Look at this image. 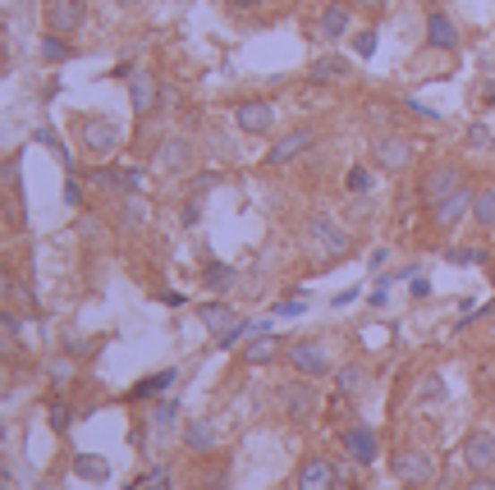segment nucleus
<instances>
[{"label":"nucleus","mask_w":495,"mask_h":490,"mask_svg":"<svg viewBox=\"0 0 495 490\" xmlns=\"http://www.w3.org/2000/svg\"><path fill=\"white\" fill-rule=\"evenodd\" d=\"M73 142L83 147V156H88V160H110V156L120 151L124 133H120V125H115V119L83 115V119H73Z\"/></svg>","instance_id":"f257e3e1"},{"label":"nucleus","mask_w":495,"mask_h":490,"mask_svg":"<svg viewBox=\"0 0 495 490\" xmlns=\"http://www.w3.org/2000/svg\"><path fill=\"white\" fill-rule=\"evenodd\" d=\"M308 243H312L321 257H349L354 253V234L339 225L335 216H326V211L308 216Z\"/></svg>","instance_id":"f03ea898"},{"label":"nucleus","mask_w":495,"mask_h":490,"mask_svg":"<svg viewBox=\"0 0 495 490\" xmlns=\"http://www.w3.org/2000/svg\"><path fill=\"white\" fill-rule=\"evenodd\" d=\"M285 362L294 366V376H308V381H321V376L335 372V357L326 353L321 340H298V344H289V348H285Z\"/></svg>","instance_id":"7ed1b4c3"},{"label":"nucleus","mask_w":495,"mask_h":490,"mask_svg":"<svg viewBox=\"0 0 495 490\" xmlns=\"http://www.w3.org/2000/svg\"><path fill=\"white\" fill-rule=\"evenodd\" d=\"M390 477L404 486H427V481H436V459L417 444H404L390 454Z\"/></svg>","instance_id":"20e7f679"},{"label":"nucleus","mask_w":495,"mask_h":490,"mask_svg":"<svg viewBox=\"0 0 495 490\" xmlns=\"http://www.w3.org/2000/svg\"><path fill=\"white\" fill-rule=\"evenodd\" d=\"M280 403H285V417H289L294 426H308V422L317 417V408H321V394H317V385H312L308 376H298V381H289V385L280 390Z\"/></svg>","instance_id":"39448f33"},{"label":"nucleus","mask_w":495,"mask_h":490,"mask_svg":"<svg viewBox=\"0 0 495 490\" xmlns=\"http://www.w3.org/2000/svg\"><path fill=\"white\" fill-rule=\"evenodd\" d=\"M408 160H413V142L404 133H380L371 142V166L376 170H386V175H399L408 170Z\"/></svg>","instance_id":"423d86ee"},{"label":"nucleus","mask_w":495,"mask_h":490,"mask_svg":"<svg viewBox=\"0 0 495 490\" xmlns=\"http://www.w3.org/2000/svg\"><path fill=\"white\" fill-rule=\"evenodd\" d=\"M459 188H468V179H464V170L454 166V160H440V166H431L422 175V202H427V207H436V202H445L449 193H459Z\"/></svg>","instance_id":"0eeeda50"},{"label":"nucleus","mask_w":495,"mask_h":490,"mask_svg":"<svg viewBox=\"0 0 495 490\" xmlns=\"http://www.w3.org/2000/svg\"><path fill=\"white\" fill-rule=\"evenodd\" d=\"M129 101H133V115H138V119L157 115V106H161V78L151 73V69H133V73H129Z\"/></svg>","instance_id":"6e6552de"},{"label":"nucleus","mask_w":495,"mask_h":490,"mask_svg":"<svg viewBox=\"0 0 495 490\" xmlns=\"http://www.w3.org/2000/svg\"><path fill=\"white\" fill-rule=\"evenodd\" d=\"M235 125H239L248 138H266V133L276 129V106H271V101H261V97L239 101V106H235Z\"/></svg>","instance_id":"1a4fd4ad"},{"label":"nucleus","mask_w":495,"mask_h":490,"mask_svg":"<svg viewBox=\"0 0 495 490\" xmlns=\"http://www.w3.org/2000/svg\"><path fill=\"white\" fill-rule=\"evenodd\" d=\"M312 142H317V133H312L308 125H298V129L280 133L271 147H266V170H271V166H289V160H298V156L308 151Z\"/></svg>","instance_id":"9d476101"},{"label":"nucleus","mask_w":495,"mask_h":490,"mask_svg":"<svg viewBox=\"0 0 495 490\" xmlns=\"http://www.w3.org/2000/svg\"><path fill=\"white\" fill-rule=\"evenodd\" d=\"M88 19V0H47V32H79Z\"/></svg>","instance_id":"9b49d317"},{"label":"nucleus","mask_w":495,"mask_h":490,"mask_svg":"<svg viewBox=\"0 0 495 490\" xmlns=\"http://www.w3.org/2000/svg\"><path fill=\"white\" fill-rule=\"evenodd\" d=\"M294 490H339V477H335V463L330 459H303L298 472H294Z\"/></svg>","instance_id":"f8f14e48"},{"label":"nucleus","mask_w":495,"mask_h":490,"mask_svg":"<svg viewBox=\"0 0 495 490\" xmlns=\"http://www.w3.org/2000/svg\"><path fill=\"white\" fill-rule=\"evenodd\" d=\"M431 220H436L440 229H454V225L473 220V188H459V193H449L445 202H436V207H431Z\"/></svg>","instance_id":"ddd939ff"},{"label":"nucleus","mask_w":495,"mask_h":490,"mask_svg":"<svg viewBox=\"0 0 495 490\" xmlns=\"http://www.w3.org/2000/svg\"><path fill=\"white\" fill-rule=\"evenodd\" d=\"M193 156H198V147L175 133V138H166L161 151H157V170H161V175H183L188 166H193Z\"/></svg>","instance_id":"4468645a"},{"label":"nucleus","mask_w":495,"mask_h":490,"mask_svg":"<svg viewBox=\"0 0 495 490\" xmlns=\"http://www.w3.org/2000/svg\"><path fill=\"white\" fill-rule=\"evenodd\" d=\"M464 463L473 472H495V435L491 431H468L464 440Z\"/></svg>","instance_id":"2eb2a0df"},{"label":"nucleus","mask_w":495,"mask_h":490,"mask_svg":"<svg viewBox=\"0 0 495 490\" xmlns=\"http://www.w3.org/2000/svg\"><path fill=\"white\" fill-rule=\"evenodd\" d=\"M349 28H354V10L339 5V0H330V5L321 10V19H317V37H321V42H339Z\"/></svg>","instance_id":"dca6fc26"},{"label":"nucleus","mask_w":495,"mask_h":490,"mask_svg":"<svg viewBox=\"0 0 495 490\" xmlns=\"http://www.w3.org/2000/svg\"><path fill=\"white\" fill-rule=\"evenodd\" d=\"M427 42L436 51H454V47H459V23H454L445 10H431L427 14Z\"/></svg>","instance_id":"f3484780"},{"label":"nucleus","mask_w":495,"mask_h":490,"mask_svg":"<svg viewBox=\"0 0 495 490\" xmlns=\"http://www.w3.org/2000/svg\"><path fill=\"white\" fill-rule=\"evenodd\" d=\"M183 449H188V454H202V459H207V454H216V449H220L216 426H211V422H202V417H198V422H188V426H183Z\"/></svg>","instance_id":"a211bd4d"},{"label":"nucleus","mask_w":495,"mask_h":490,"mask_svg":"<svg viewBox=\"0 0 495 490\" xmlns=\"http://www.w3.org/2000/svg\"><path fill=\"white\" fill-rule=\"evenodd\" d=\"M147 220H151V202L142 197V193H124V202H120V225L124 229H147Z\"/></svg>","instance_id":"6ab92c4d"},{"label":"nucleus","mask_w":495,"mask_h":490,"mask_svg":"<svg viewBox=\"0 0 495 490\" xmlns=\"http://www.w3.org/2000/svg\"><path fill=\"white\" fill-rule=\"evenodd\" d=\"M198 321L207 325V331H216V340L239 325V321H235V307H225V303H198Z\"/></svg>","instance_id":"aec40b11"},{"label":"nucleus","mask_w":495,"mask_h":490,"mask_svg":"<svg viewBox=\"0 0 495 490\" xmlns=\"http://www.w3.org/2000/svg\"><path fill=\"white\" fill-rule=\"evenodd\" d=\"M308 78L312 83H339V78H349V60L345 56H321L308 64Z\"/></svg>","instance_id":"412c9836"},{"label":"nucleus","mask_w":495,"mask_h":490,"mask_svg":"<svg viewBox=\"0 0 495 490\" xmlns=\"http://www.w3.org/2000/svg\"><path fill=\"white\" fill-rule=\"evenodd\" d=\"M280 353H285V344H280L271 331H266L261 340H252V344L243 348V362H248V366H266V362H276Z\"/></svg>","instance_id":"4be33fe9"},{"label":"nucleus","mask_w":495,"mask_h":490,"mask_svg":"<svg viewBox=\"0 0 495 490\" xmlns=\"http://www.w3.org/2000/svg\"><path fill=\"white\" fill-rule=\"evenodd\" d=\"M339 440H345V449H349L358 463H371V459H376V435H371L367 426H349Z\"/></svg>","instance_id":"5701e85b"},{"label":"nucleus","mask_w":495,"mask_h":490,"mask_svg":"<svg viewBox=\"0 0 495 490\" xmlns=\"http://www.w3.org/2000/svg\"><path fill=\"white\" fill-rule=\"evenodd\" d=\"M473 225L477 229H495V188H477L473 193Z\"/></svg>","instance_id":"b1692460"},{"label":"nucleus","mask_w":495,"mask_h":490,"mask_svg":"<svg viewBox=\"0 0 495 490\" xmlns=\"http://www.w3.org/2000/svg\"><path fill=\"white\" fill-rule=\"evenodd\" d=\"M417 403H422V408H440V403H445V381H440V372H427L422 381H417Z\"/></svg>","instance_id":"393cba45"},{"label":"nucleus","mask_w":495,"mask_h":490,"mask_svg":"<svg viewBox=\"0 0 495 490\" xmlns=\"http://www.w3.org/2000/svg\"><path fill=\"white\" fill-rule=\"evenodd\" d=\"M73 477H83V481H106V477H110V463L97 459V454H79V459H73Z\"/></svg>","instance_id":"a878e982"},{"label":"nucleus","mask_w":495,"mask_h":490,"mask_svg":"<svg viewBox=\"0 0 495 490\" xmlns=\"http://www.w3.org/2000/svg\"><path fill=\"white\" fill-rule=\"evenodd\" d=\"M42 60H47V64H64V60H73V47L64 42L60 32H47V37H42Z\"/></svg>","instance_id":"bb28decb"},{"label":"nucleus","mask_w":495,"mask_h":490,"mask_svg":"<svg viewBox=\"0 0 495 490\" xmlns=\"http://www.w3.org/2000/svg\"><path fill=\"white\" fill-rule=\"evenodd\" d=\"M170 385H175V372H157V376L138 381V385L129 390V399H151V394H166Z\"/></svg>","instance_id":"cd10ccee"},{"label":"nucleus","mask_w":495,"mask_h":490,"mask_svg":"<svg viewBox=\"0 0 495 490\" xmlns=\"http://www.w3.org/2000/svg\"><path fill=\"white\" fill-rule=\"evenodd\" d=\"M202 284H207V289H225V284H235V266L211 262V266H207V275H202Z\"/></svg>","instance_id":"c85d7f7f"},{"label":"nucleus","mask_w":495,"mask_h":490,"mask_svg":"<svg viewBox=\"0 0 495 490\" xmlns=\"http://www.w3.org/2000/svg\"><path fill=\"white\" fill-rule=\"evenodd\" d=\"M175 413H179V408H175L170 399H161L157 408H151V431H161V435H166V431H170V422H175Z\"/></svg>","instance_id":"c756f323"},{"label":"nucleus","mask_w":495,"mask_h":490,"mask_svg":"<svg viewBox=\"0 0 495 490\" xmlns=\"http://www.w3.org/2000/svg\"><path fill=\"white\" fill-rule=\"evenodd\" d=\"M468 147H473V151H491V147H495V133H491L486 125H473V129H468Z\"/></svg>","instance_id":"7c9ffc66"},{"label":"nucleus","mask_w":495,"mask_h":490,"mask_svg":"<svg viewBox=\"0 0 495 490\" xmlns=\"http://www.w3.org/2000/svg\"><path fill=\"white\" fill-rule=\"evenodd\" d=\"M345 188H349V193H367V188H371V170H367V166H354L349 179H345Z\"/></svg>","instance_id":"2f4dec72"},{"label":"nucleus","mask_w":495,"mask_h":490,"mask_svg":"<svg viewBox=\"0 0 495 490\" xmlns=\"http://www.w3.org/2000/svg\"><path fill=\"white\" fill-rule=\"evenodd\" d=\"M335 381H339V390H345V394H354V390L363 385V372H358V366H345V372H339Z\"/></svg>","instance_id":"473e14b6"},{"label":"nucleus","mask_w":495,"mask_h":490,"mask_svg":"<svg viewBox=\"0 0 495 490\" xmlns=\"http://www.w3.org/2000/svg\"><path fill=\"white\" fill-rule=\"evenodd\" d=\"M354 51H358V56H363V60H367V56H371V51H376V32H371V28H363V32H358V37H354Z\"/></svg>","instance_id":"72a5a7b5"},{"label":"nucleus","mask_w":495,"mask_h":490,"mask_svg":"<svg viewBox=\"0 0 495 490\" xmlns=\"http://www.w3.org/2000/svg\"><path fill=\"white\" fill-rule=\"evenodd\" d=\"M69 376H73V362H69V357H55V362H51V385H64Z\"/></svg>","instance_id":"f704fd0d"},{"label":"nucleus","mask_w":495,"mask_h":490,"mask_svg":"<svg viewBox=\"0 0 495 490\" xmlns=\"http://www.w3.org/2000/svg\"><path fill=\"white\" fill-rule=\"evenodd\" d=\"M69 422H73L69 403H51V426H55V431H69Z\"/></svg>","instance_id":"c9c22d12"},{"label":"nucleus","mask_w":495,"mask_h":490,"mask_svg":"<svg viewBox=\"0 0 495 490\" xmlns=\"http://www.w3.org/2000/svg\"><path fill=\"white\" fill-rule=\"evenodd\" d=\"M482 257H486L482 248H454V253H449V262H459V266H468V262H482Z\"/></svg>","instance_id":"e433bc0d"},{"label":"nucleus","mask_w":495,"mask_h":490,"mask_svg":"<svg viewBox=\"0 0 495 490\" xmlns=\"http://www.w3.org/2000/svg\"><path fill=\"white\" fill-rule=\"evenodd\" d=\"M37 142H51V147H55V156H60V160H64V166H69V151L60 147V138H55L51 129H42V133H37Z\"/></svg>","instance_id":"4c0bfd02"},{"label":"nucleus","mask_w":495,"mask_h":490,"mask_svg":"<svg viewBox=\"0 0 495 490\" xmlns=\"http://www.w3.org/2000/svg\"><path fill=\"white\" fill-rule=\"evenodd\" d=\"M464 490H495V477H491V472H477V477H473Z\"/></svg>","instance_id":"58836bf2"},{"label":"nucleus","mask_w":495,"mask_h":490,"mask_svg":"<svg viewBox=\"0 0 495 490\" xmlns=\"http://www.w3.org/2000/svg\"><path fill=\"white\" fill-rule=\"evenodd\" d=\"M202 220V202H183V225H198Z\"/></svg>","instance_id":"ea45409f"},{"label":"nucleus","mask_w":495,"mask_h":490,"mask_svg":"<svg viewBox=\"0 0 495 490\" xmlns=\"http://www.w3.org/2000/svg\"><path fill=\"white\" fill-rule=\"evenodd\" d=\"M147 486H151V490H166V486H170V472H166V468H157V472H151V481H147Z\"/></svg>","instance_id":"a19ab883"},{"label":"nucleus","mask_w":495,"mask_h":490,"mask_svg":"<svg viewBox=\"0 0 495 490\" xmlns=\"http://www.w3.org/2000/svg\"><path fill=\"white\" fill-rule=\"evenodd\" d=\"M216 179H220V175H198V179H193V197H198V193H207Z\"/></svg>","instance_id":"79ce46f5"},{"label":"nucleus","mask_w":495,"mask_h":490,"mask_svg":"<svg viewBox=\"0 0 495 490\" xmlns=\"http://www.w3.org/2000/svg\"><path fill=\"white\" fill-rule=\"evenodd\" d=\"M427 294H431V279L417 275V279H413V298H427Z\"/></svg>","instance_id":"37998d69"},{"label":"nucleus","mask_w":495,"mask_h":490,"mask_svg":"<svg viewBox=\"0 0 495 490\" xmlns=\"http://www.w3.org/2000/svg\"><path fill=\"white\" fill-rule=\"evenodd\" d=\"M161 298H166V307H183V294H175V289H166Z\"/></svg>","instance_id":"c03bdc74"},{"label":"nucleus","mask_w":495,"mask_h":490,"mask_svg":"<svg viewBox=\"0 0 495 490\" xmlns=\"http://www.w3.org/2000/svg\"><path fill=\"white\" fill-rule=\"evenodd\" d=\"M276 312H280V316H298V312H303V303H280Z\"/></svg>","instance_id":"a18cd8bd"},{"label":"nucleus","mask_w":495,"mask_h":490,"mask_svg":"<svg viewBox=\"0 0 495 490\" xmlns=\"http://www.w3.org/2000/svg\"><path fill=\"white\" fill-rule=\"evenodd\" d=\"M207 490H225V472H211V481H207Z\"/></svg>","instance_id":"49530a36"},{"label":"nucleus","mask_w":495,"mask_h":490,"mask_svg":"<svg viewBox=\"0 0 495 490\" xmlns=\"http://www.w3.org/2000/svg\"><path fill=\"white\" fill-rule=\"evenodd\" d=\"M239 10H257V5H266V0H235Z\"/></svg>","instance_id":"de8ad7c7"},{"label":"nucleus","mask_w":495,"mask_h":490,"mask_svg":"<svg viewBox=\"0 0 495 490\" xmlns=\"http://www.w3.org/2000/svg\"><path fill=\"white\" fill-rule=\"evenodd\" d=\"M358 5H363V10H380V5H386V0H358Z\"/></svg>","instance_id":"09e8293b"},{"label":"nucleus","mask_w":495,"mask_h":490,"mask_svg":"<svg viewBox=\"0 0 495 490\" xmlns=\"http://www.w3.org/2000/svg\"><path fill=\"white\" fill-rule=\"evenodd\" d=\"M120 5H129V10H133V5H142V0H120Z\"/></svg>","instance_id":"8fccbe9b"}]
</instances>
